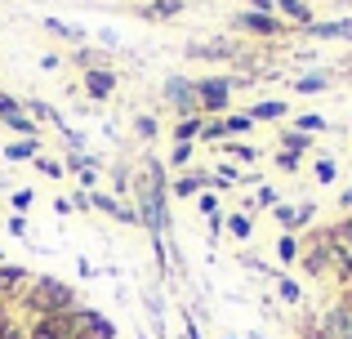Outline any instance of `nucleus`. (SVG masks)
<instances>
[{
  "label": "nucleus",
  "mask_w": 352,
  "mask_h": 339,
  "mask_svg": "<svg viewBox=\"0 0 352 339\" xmlns=\"http://www.w3.org/2000/svg\"><path fill=\"white\" fill-rule=\"evenodd\" d=\"M281 112H285V103H258V107H250V116H254V121H276Z\"/></svg>",
  "instance_id": "9"
},
{
  "label": "nucleus",
  "mask_w": 352,
  "mask_h": 339,
  "mask_svg": "<svg viewBox=\"0 0 352 339\" xmlns=\"http://www.w3.org/2000/svg\"><path fill=\"white\" fill-rule=\"evenodd\" d=\"M5 157L9 161H27V157H36V143L32 139H18V143H9V148H5Z\"/></svg>",
  "instance_id": "8"
},
{
  "label": "nucleus",
  "mask_w": 352,
  "mask_h": 339,
  "mask_svg": "<svg viewBox=\"0 0 352 339\" xmlns=\"http://www.w3.org/2000/svg\"><path fill=\"white\" fill-rule=\"evenodd\" d=\"M174 9H179V0H156L152 14H174Z\"/></svg>",
  "instance_id": "18"
},
{
  "label": "nucleus",
  "mask_w": 352,
  "mask_h": 339,
  "mask_svg": "<svg viewBox=\"0 0 352 339\" xmlns=\"http://www.w3.org/2000/svg\"><path fill=\"white\" fill-rule=\"evenodd\" d=\"M67 331H72V339H112L116 326L107 322V317H98V313H76L67 322Z\"/></svg>",
  "instance_id": "2"
},
{
  "label": "nucleus",
  "mask_w": 352,
  "mask_h": 339,
  "mask_svg": "<svg viewBox=\"0 0 352 339\" xmlns=\"http://www.w3.org/2000/svg\"><path fill=\"white\" fill-rule=\"evenodd\" d=\"M32 339H72V331H67V322H63V317H45V322H36Z\"/></svg>",
  "instance_id": "6"
},
{
  "label": "nucleus",
  "mask_w": 352,
  "mask_h": 339,
  "mask_svg": "<svg viewBox=\"0 0 352 339\" xmlns=\"http://www.w3.org/2000/svg\"><path fill=\"white\" fill-rule=\"evenodd\" d=\"M321 36H352V23H330V27H317Z\"/></svg>",
  "instance_id": "14"
},
{
  "label": "nucleus",
  "mask_w": 352,
  "mask_h": 339,
  "mask_svg": "<svg viewBox=\"0 0 352 339\" xmlns=\"http://www.w3.org/2000/svg\"><path fill=\"white\" fill-rule=\"evenodd\" d=\"M197 188H201V179H179V183H174V192H179V197H192Z\"/></svg>",
  "instance_id": "15"
},
{
  "label": "nucleus",
  "mask_w": 352,
  "mask_h": 339,
  "mask_svg": "<svg viewBox=\"0 0 352 339\" xmlns=\"http://www.w3.org/2000/svg\"><path fill=\"white\" fill-rule=\"evenodd\" d=\"M188 157H192V148H188V143H179V148H174V166H183Z\"/></svg>",
  "instance_id": "19"
},
{
  "label": "nucleus",
  "mask_w": 352,
  "mask_h": 339,
  "mask_svg": "<svg viewBox=\"0 0 352 339\" xmlns=\"http://www.w3.org/2000/svg\"><path fill=\"white\" fill-rule=\"evenodd\" d=\"M165 98H170V103L179 107V112H192V107H197V89H192L188 80H179V76H174L170 85H165Z\"/></svg>",
  "instance_id": "3"
},
{
  "label": "nucleus",
  "mask_w": 352,
  "mask_h": 339,
  "mask_svg": "<svg viewBox=\"0 0 352 339\" xmlns=\"http://www.w3.org/2000/svg\"><path fill=\"white\" fill-rule=\"evenodd\" d=\"M45 27H50V32H58V36H67V41H85V36H80V27H67V23H58V18H45Z\"/></svg>",
  "instance_id": "11"
},
{
  "label": "nucleus",
  "mask_w": 352,
  "mask_h": 339,
  "mask_svg": "<svg viewBox=\"0 0 352 339\" xmlns=\"http://www.w3.org/2000/svg\"><path fill=\"white\" fill-rule=\"evenodd\" d=\"M276 5H281V9H285L290 18H299V23H308V5H303V0H276Z\"/></svg>",
  "instance_id": "12"
},
{
  "label": "nucleus",
  "mask_w": 352,
  "mask_h": 339,
  "mask_svg": "<svg viewBox=\"0 0 352 339\" xmlns=\"http://www.w3.org/2000/svg\"><path fill=\"white\" fill-rule=\"evenodd\" d=\"M0 121H9L14 130H23V134H32V121L23 116V107H18L14 98H5V94H0Z\"/></svg>",
  "instance_id": "5"
},
{
  "label": "nucleus",
  "mask_w": 352,
  "mask_h": 339,
  "mask_svg": "<svg viewBox=\"0 0 352 339\" xmlns=\"http://www.w3.org/2000/svg\"><path fill=\"white\" fill-rule=\"evenodd\" d=\"M228 228H232L236 237H250V219H241V215H232V223H228Z\"/></svg>",
  "instance_id": "16"
},
{
  "label": "nucleus",
  "mask_w": 352,
  "mask_h": 339,
  "mask_svg": "<svg viewBox=\"0 0 352 339\" xmlns=\"http://www.w3.org/2000/svg\"><path fill=\"white\" fill-rule=\"evenodd\" d=\"M321 85H326V76H303V80H299L303 94H308V89H321Z\"/></svg>",
  "instance_id": "17"
},
{
  "label": "nucleus",
  "mask_w": 352,
  "mask_h": 339,
  "mask_svg": "<svg viewBox=\"0 0 352 339\" xmlns=\"http://www.w3.org/2000/svg\"><path fill=\"white\" fill-rule=\"evenodd\" d=\"M197 130H201V121H197V116H188V121H179V143H183V139H192Z\"/></svg>",
  "instance_id": "13"
},
{
  "label": "nucleus",
  "mask_w": 352,
  "mask_h": 339,
  "mask_svg": "<svg viewBox=\"0 0 352 339\" xmlns=\"http://www.w3.org/2000/svg\"><path fill=\"white\" fill-rule=\"evenodd\" d=\"M143 215L156 232V245H161V232H165V188H161V166L147 161V174H143Z\"/></svg>",
  "instance_id": "1"
},
{
  "label": "nucleus",
  "mask_w": 352,
  "mask_h": 339,
  "mask_svg": "<svg viewBox=\"0 0 352 339\" xmlns=\"http://www.w3.org/2000/svg\"><path fill=\"white\" fill-rule=\"evenodd\" d=\"M197 94H201V107H206V112H223V103H228V80H206Z\"/></svg>",
  "instance_id": "4"
},
{
  "label": "nucleus",
  "mask_w": 352,
  "mask_h": 339,
  "mask_svg": "<svg viewBox=\"0 0 352 339\" xmlns=\"http://www.w3.org/2000/svg\"><path fill=\"white\" fill-rule=\"evenodd\" d=\"M85 89L94 98H107L116 89V76H112V72H89V76H85Z\"/></svg>",
  "instance_id": "7"
},
{
  "label": "nucleus",
  "mask_w": 352,
  "mask_h": 339,
  "mask_svg": "<svg viewBox=\"0 0 352 339\" xmlns=\"http://www.w3.org/2000/svg\"><path fill=\"white\" fill-rule=\"evenodd\" d=\"M241 27H254V32H263V36H272L276 32V23H272V18H263V14H245V18H241Z\"/></svg>",
  "instance_id": "10"
}]
</instances>
